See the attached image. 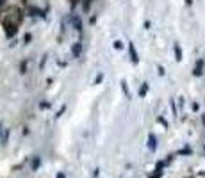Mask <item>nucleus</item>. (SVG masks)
I'll return each mask as SVG.
<instances>
[{
    "instance_id": "nucleus-1",
    "label": "nucleus",
    "mask_w": 205,
    "mask_h": 178,
    "mask_svg": "<svg viewBox=\"0 0 205 178\" xmlns=\"http://www.w3.org/2000/svg\"><path fill=\"white\" fill-rule=\"evenodd\" d=\"M4 141H5V127L0 125V143H4Z\"/></svg>"
},
{
    "instance_id": "nucleus-2",
    "label": "nucleus",
    "mask_w": 205,
    "mask_h": 178,
    "mask_svg": "<svg viewBox=\"0 0 205 178\" xmlns=\"http://www.w3.org/2000/svg\"><path fill=\"white\" fill-rule=\"evenodd\" d=\"M79 52H80V43H77L73 46V55H79Z\"/></svg>"
},
{
    "instance_id": "nucleus-3",
    "label": "nucleus",
    "mask_w": 205,
    "mask_h": 178,
    "mask_svg": "<svg viewBox=\"0 0 205 178\" xmlns=\"http://www.w3.org/2000/svg\"><path fill=\"white\" fill-rule=\"evenodd\" d=\"M150 148H155V137L150 136Z\"/></svg>"
}]
</instances>
